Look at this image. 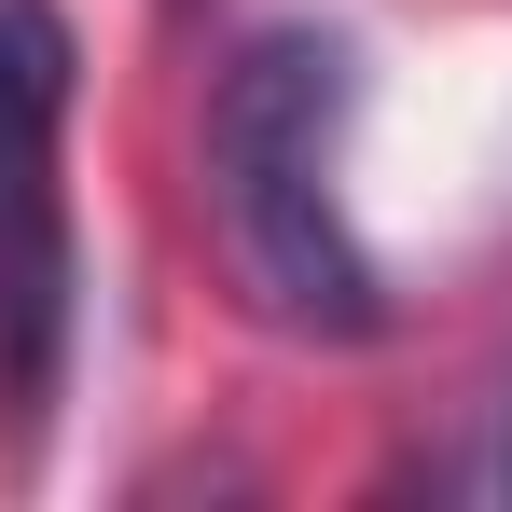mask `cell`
<instances>
[{"label": "cell", "instance_id": "cell-1", "mask_svg": "<svg viewBox=\"0 0 512 512\" xmlns=\"http://www.w3.org/2000/svg\"><path fill=\"white\" fill-rule=\"evenodd\" d=\"M346 125H360V56L333 28H263L208 97V208L250 305L305 346L388 333V263L360 250L346 208Z\"/></svg>", "mask_w": 512, "mask_h": 512}, {"label": "cell", "instance_id": "cell-2", "mask_svg": "<svg viewBox=\"0 0 512 512\" xmlns=\"http://www.w3.org/2000/svg\"><path fill=\"white\" fill-rule=\"evenodd\" d=\"M70 14L0 0V416L42 429L70 388L84 250H70Z\"/></svg>", "mask_w": 512, "mask_h": 512}, {"label": "cell", "instance_id": "cell-3", "mask_svg": "<svg viewBox=\"0 0 512 512\" xmlns=\"http://www.w3.org/2000/svg\"><path fill=\"white\" fill-rule=\"evenodd\" d=\"M499 485H512V429H499Z\"/></svg>", "mask_w": 512, "mask_h": 512}]
</instances>
